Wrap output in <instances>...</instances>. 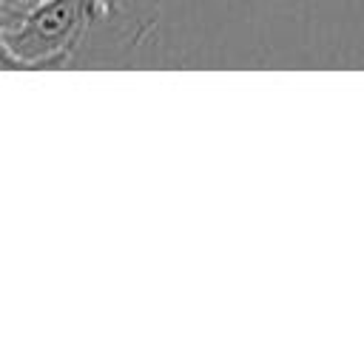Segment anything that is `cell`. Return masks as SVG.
Wrapping results in <instances>:
<instances>
[{
    "mask_svg": "<svg viewBox=\"0 0 364 364\" xmlns=\"http://www.w3.org/2000/svg\"><path fill=\"white\" fill-rule=\"evenodd\" d=\"M119 14V0H46L20 28L0 31L6 65L63 68L74 63L97 23Z\"/></svg>",
    "mask_w": 364,
    "mask_h": 364,
    "instance_id": "6da1fadb",
    "label": "cell"
},
{
    "mask_svg": "<svg viewBox=\"0 0 364 364\" xmlns=\"http://www.w3.org/2000/svg\"><path fill=\"white\" fill-rule=\"evenodd\" d=\"M46 0H0V31L20 28Z\"/></svg>",
    "mask_w": 364,
    "mask_h": 364,
    "instance_id": "7a4b0ae2",
    "label": "cell"
}]
</instances>
